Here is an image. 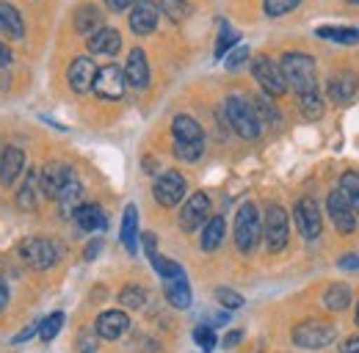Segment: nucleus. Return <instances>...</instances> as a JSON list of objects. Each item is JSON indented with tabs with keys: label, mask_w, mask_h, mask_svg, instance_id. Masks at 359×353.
<instances>
[{
	"label": "nucleus",
	"mask_w": 359,
	"mask_h": 353,
	"mask_svg": "<svg viewBox=\"0 0 359 353\" xmlns=\"http://www.w3.org/2000/svg\"><path fill=\"white\" fill-rule=\"evenodd\" d=\"M348 3H351V6H359V0H348Z\"/></svg>",
	"instance_id": "4d7b16f0"
},
{
	"label": "nucleus",
	"mask_w": 359,
	"mask_h": 353,
	"mask_svg": "<svg viewBox=\"0 0 359 353\" xmlns=\"http://www.w3.org/2000/svg\"><path fill=\"white\" fill-rule=\"evenodd\" d=\"M36 185H39V179H36V174L31 172L28 179H25V185H22L20 193H17V205H20V210H31V207L36 205Z\"/></svg>",
	"instance_id": "c9c22d12"
},
{
	"label": "nucleus",
	"mask_w": 359,
	"mask_h": 353,
	"mask_svg": "<svg viewBox=\"0 0 359 353\" xmlns=\"http://www.w3.org/2000/svg\"><path fill=\"white\" fill-rule=\"evenodd\" d=\"M241 340H243V331H229L224 337V348H235Z\"/></svg>",
	"instance_id": "864d4df0"
},
{
	"label": "nucleus",
	"mask_w": 359,
	"mask_h": 353,
	"mask_svg": "<svg viewBox=\"0 0 359 353\" xmlns=\"http://www.w3.org/2000/svg\"><path fill=\"white\" fill-rule=\"evenodd\" d=\"M20 254H22V260L31 265V268H36V270H47V268H53V263L58 260V251H55V246L45 240V237H31V240H25L22 246H20Z\"/></svg>",
	"instance_id": "9b49d317"
},
{
	"label": "nucleus",
	"mask_w": 359,
	"mask_h": 353,
	"mask_svg": "<svg viewBox=\"0 0 359 353\" xmlns=\"http://www.w3.org/2000/svg\"><path fill=\"white\" fill-rule=\"evenodd\" d=\"M293 342L304 351H320L334 342V326L326 320H304L293 328Z\"/></svg>",
	"instance_id": "20e7f679"
},
{
	"label": "nucleus",
	"mask_w": 359,
	"mask_h": 353,
	"mask_svg": "<svg viewBox=\"0 0 359 353\" xmlns=\"http://www.w3.org/2000/svg\"><path fill=\"white\" fill-rule=\"evenodd\" d=\"M359 88V78L354 72H348V69H343V72H337V75H332L329 78V83H326V94H329V99L332 102H337V105H343V102H348L351 97H354V91Z\"/></svg>",
	"instance_id": "dca6fc26"
},
{
	"label": "nucleus",
	"mask_w": 359,
	"mask_h": 353,
	"mask_svg": "<svg viewBox=\"0 0 359 353\" xmlns=\"http://www.w3.org/2000/svg\"><path fill=\"white\" fill-rule=\"evenodd\" d=\"M216 301H219L224 309H241L243 307V296H241V293H235V290H229V287H219V290H216Z\"/></svg>",
	"instance_id": "c03bdc74"
},
{
	"label": "nucleus",
	"mask_w": 359,
	"mask_h": 353,
	"mask_svg": "<svg viewBox=\"0 0 359 353\" xmlns=\"http://www.w3.org/2000/svg\"><path fill=\"white\" fill-rule=\"evenodd\" d=\"M119 240H122V246H125L130 254L138 249V210H135V205H128V207H125L122 229H119Z\"/></svg>",
	"instance_id": "393cba45"
},
{
	"label": "nucleus",
	"mask_w": 359,
	"mask_h": 353,
	"mask_svg": "<svg viewBox=\"0 0 359 353\" xmlns=\"http://www.w3.org/2000/svg\"><path fill=\"white\" fill-rule=\"evenodd\" d=\"M235 44H241V36L226 25V22H222V28H219V39H216V50H213V55L216 58H224L226 53L235 47Z\"/></svg>",
	"instance_id": "f704fd0d"
},
{
	"label": "nucleus",
	"mask_w": 359,
	"mask_h": 353,
	"mask_svg": "<svg viewBox=\"0 0 359 353\" xmlns=\"http://www.w3.org/2000/svg\"><path fill=\"white\" fill-rule=\"evenodd\" d=\"M125 67H116V64H108V67H100L97 69V78H94V86L91 91L100 97V99H122L125 97Z\"/></svg>",
	"instance_id": "0eeeda50"
},
{
	"label": "nucleus",
	"mask_w": 359,
	"mask_h": 353,
	"mask_svg": "<svg viewBox=\"0 0 359 353\" xmlns=\"http://www.w3.org/2000/svg\"><path fill=\"white\" fill-rule=\"evenodd\" d=\"M11 58H14V55H11V50L0 42V67H8V64H11Z\"/></svg>",
	"instance_id": "5fc2aeb1"
},
{
	"label": "nucleus",
	"mask_w": 359,
	"mask_h": 353,
	"mask_svg": "<svg viewBox=\"0 0 359 353\" xmlns=\"http://www.w3.org/2000/svg\"><path fill=\"white\" fill-rule=\"evenodd\" d=\"M337 191L348 199V205L354 207V213L359 216V172H346V174L340 176V188Z\"/></svg>",
	"instance_id": "7c9ffc66"
},
{
	"label": "nucleus",
	"mask_w": 359,
	"mask_h": 353,
	"mask_svg": "<svg viewBox=\"0 0 359 353\" xmlns=\"http://www.w3.org/2000/svg\"><path fill=\"white\" fill-rule=\"evenodd\" d=\"M299 3L302 0H263V8H266L269 17H285V14L296 11Z\"/></svg>",
	"instance_id": "a19ab883"
},
{
	"label": "nucleus",
	"mask_w": 359,
	"mask_h": 353,
	"mask_svg": "<svg viewBox=\"0 0 359 353\" xmlns=\"http://www.w3.org/2000/svg\"><path fill=\"white\" fill-rule=\"evenodd\" d=\"M166 298H169L172 307L177 309L191 307V287H188V279L185 276H177V279H169L166 282Z\"/></svg>",
	"instance_id": "cd10ccee"
},
{
	"label": "nucleus",
	"mask_w": 359,
	"mask_h": 353,
	"mask_svg": "<svg viewBox=\"0 0 359 353\" xmlns=\"http://www.w3.org/2000/svg\"><path fill=\"white\" fill-rule=\"evenodd\" d=\"M287 229H290V223H287L285 207L271 202L266 207V216H263V237H266V246H269L271 254H276L287 246Z\"/></svg>",
	"instance_id": "423d86ee"
},
{
	"label": "nucleus",
	"mask_w": 359,
	"mask_h": 353,
	"mask_svg": "<svg viewBox=\"0 0 359 353\" xmlns=\"http://www.w3.org/2000/svg\"><path fill=\"white\" fill-rule=\"evenodd\" d=\"M299 105H302V113H304L307 119H318V116L323 113V97H320L318 88L299 94Z\"/></svg>",
	"instance_id": "473e14b6"
},
{
	"label": "nucleus",
	"mask_w": 359,
	"mask_h": 353,
	"mask_svg": "<svg viewBox=\"0 0 359 353\" xmlns=\"http://www.w3.org/2000/svg\"><path fill=\"white\" fill-rule=\"evenodd\" d=\"M315 34L320 39H326V42H337V44L359 42V31L357 28H348V25H326V28H318Z\"/></svg>",
	"instance_id": "c756f323"
},
{
	"label": "nucleus",
	"mask_w": 359,
	"mask_h": 353,
	"mask_svg": "<svg viewBox=\"0 0 359 353\" xmlns=\"http://www.w3.org/2000/svg\"><path fill=\"white\" fill-rule=\"evenodd\" d=\"M22 166H25V155H22V149H17V146H6L3 155H0V179H3L6 185L17 182V176H20V172H22Z\"/></svg>",
	"instance_id": "aec40b11"
},
{
	"label": "nucleus",
	"mask_w": 359,
	"mask_h": 353,
	"mask_svg": "<svg viewBox=\"0 0 359 353\" xmlns=\"http://www.w3.org/2000/svg\"><path fill=\"white\" fill-rule=\"evenodd\" d=\"M282 75L287 81V88H293L296 94L313 91L318 88V75H315V58L307 53H285L282 61Z\"/></svg>",
	"instance_id": "f257e3e1"
},
{
	"label": "nucleus",
	"mask_w": 359,
	"mask_h": 353,
	"mask_svg": "<svg viewBox=\"0 0 359 353\" xmlns=\"http://www.w3.org/2000/svg\"><path fill=\"white\" fill-rule=\"evenodd\" d=\"M119 47H122V36L116 28L102 25L100 31H94L89 36V50L94 55H114V53H119Z\"/></svg>",
	"instance_id": "6ab92c4d"
},
{
	"label": "nucleus",
	"mask_w": 359,
	"mask_h": 353,
	"mask_svg": "<svg viewBox=\"0 0 359 353\" xmlns=\"http://www.w3.org/2000/svg\"><path fill=\"white\" fill-rule=\"evenodd\" d=\"M152 193H155V202L158 205L175 207V205L182 202V196H185V176L180 174V172H163V174L155 179Z\"/></svg>",
	"instance_id": "1a4fd4ad"
},
{
	"label": "nucleus",
	"mask_w": 359,
	"mask_h": 353,
	"mask_svg": "<svg viewBox=\"0 0 359 353\" xmlns=\"http://www.w3.org/2000/svg\"><path fill=\"white\" fill-rule=\"evenodd\" d=\"M75 223L83 229V232H94V229H105L108 226V219L105 213L97 207V205H81L75 213H72Z\"/></svg>",
	"instance_id": "b1692460"
},
{
	"label": "nucleus",
	"mask_w": 359,
	"mask_h": 353,
	"mask_svg": "<svg viewBox=\"0 0 359 353\" xmlns=\"http://www.w3.org/2000/svg\"><path fill=\"white\" fill-rule=\"evenodd\" d=\"M39 326L42 323H34V326H28V328H22L17 337H14V345H20V342H25V340H31L34 334H39Z\"/></svg>",
	"instance_id": "09e8293b"
},
{
	"label": "nucleus",
	"mask_w": 359,
	"mask_h": 353,
	"mask_svg": "<svg viewBox=\"0 0 359 353\" xmlns=\"http://www.w3.org/2000/svg\"><path fill=\"white\" fill-rule=\"evenodd\" d=\"M125 81H128V86L133 88H147V83H149V61H147V55H144L141 47H133L130 55H128Z\"/></svg>",
	"instance_id": "f3484780"
},
{
	"label": "nucleus",
	"mask_w": 359,
	"mask_h": 353,
	"mask_svg": "<svg viewBox=\"0 0 359 353\" xmlns=\"http://www.w3.org/2000/svg\"><path fill=\"white\" fill-rule=\"evenodd\" d=\"M252 108H255V113H257L260 125H263V122H271V125H276V122H279V111L271 105L269 94H257V97L252 99Z\"/></svg>",
	"instance_id": "72a5a7b5"
},
{
	"label": "nucleus",
	"mask_w": 359,
	"mask_h": 353,
	"mask_svg": "<svg viewBox=\"0 0 359 353\" xmlns=\"http://www.w3.org/2000/svg\"><path fill=\"white\" fill-rule=\"evenodd\" d=\"M224 232H226V226L222 216L205 221V229H202V249H205V251H216V249L222 246V240H224Z\"/></svg>",
	"instance_id": "c85d7f7f"
},
{
	"label": "nucleus",
	"mask_w": 359,
	"mask_h": 353,
	"mask_svg": "<svg viewBox=\"0 0 359 353\" xmlns=\"http://www.w3.org/2000/svg\"><path fill=\"white\" fill-rule=\"evenodd\" d=\"M161 8L172 22H182L191 14V3L188 0H161Z\"/></svg>",
	"instance_id": "58836bf2"
},
{
	"label": "nucleus",
	"mask_w": 359,
	"mask_h": 353,
	"mask_svg": "<svg viewBox=\"0 0 359 353\" xmlns=\"http://www.w3.org/2000/svg\"><path fill=\"white\" fill-rule=\"evenodd\" d=\"M205 152V141H175V158L185 163H196Z\"/></svg>",
	"instance_id": "2f4dec72"
},
{
	"label": "nucleus",
	"mask_w": 359,
	"mask_h": 353,
	"mask_svg": "<svg viewBox=\"0 0 359 353\" xmlns=\"http://www.w3.org/2000/svg\"><path fill=\"white\" fill-rule=\"evenodd\" d=\"M94 78H97V67H94V61H91L89 55L75 58V61L69 64V69H67V81H69V88H72L75 94L91 91Z\"/></svg>",
	"instance_id": "4468645a"
},
{
	"label": "nucleus",
	"mask_w": 359,
	"mask_h": 353,
	"mask_svg": "<svg viewBox=\"0 0 359 353\" xmlns=\"http://www.w3.org/2000/svg\"><path fill=\"white\" fill-rule=\"evenodd\" d=\"M172 132H175V141H205V130L196 119L180 113L172 122Z\"/></svg>",
	"instance_id": "a878e982"
},
{
	"label": "nucleus",
	"mask_w": 359,
	"mask_h": 353,
	"mask_svg": "<svg viewBox=\"0 0 359 353\" xmlns=\"http://www.w3.org/2000/svg\"><path fill=\"white\" fill-rule=\"evenodd\" d=\"M61 326H64V312H53L47 320H42V326H39V337H42L45 342L55 340L58 331H61Z\"/></svg>",
	"instance_id": "ea45409f"
},
{
	"label": "nucleus",
	"mask_w": 359,
	"mask_h": 353,
	"mask_svg": "<svg viewBox=\"0 0 359 353\" xmlns=\"http://www.w3.org/2000/svg\"><path fill=\"white\" fill-rule=\"evenodd\" d=\"M246 58H249V47H246V44H235V47L226 53L224 67L229 72H235V69H241V67L246 64Z\"/></svg>",
	"instance_id": "37998d69"
},
{
	"label": "nucleus",
	"mask_w": 359,
	"mask_h": 353,
	"mask_svg": "<svg viewBox=\"0 0 359 353\" xmlns=\"http://www.w3.org/2000/svg\"><path fill=\"white\" fill-rule=\"evenodd\" d=\"M0 34H6L8 39H22L25 36V25H22L20 11L6 0H0Z\"/></svg>",
	"instance_id": "4be33fe9"
},
{
	"label": "nucleus",
	"mask_w": 359,
	"mask_h": 353,
	"mask_svg": "<svg viewBox=\"0 0 359 353\" xmlns=\"http://www.w3.org/2000/svg\"><path fill=\"white\" fill-rule=\"evenodd\" d=\"M340 353H359V334L351 337V340H346V342L340 345Z\"/></svg>",
	"instance_id": "603ef678"
},
{
	"label": "nucleus",
	"mask_w": 359,
	"mask_h": 353,
	"mask_svg": "<svg viewBox=\"0 0 359 353\" xmlns=\"http://www.w3.org/2000/svg\"><path fill=\"white\" fill-rule=\"evenodd\" d=\"M6 304H8V287H6V282L0 279V312L6 309Z\"/></svg>",
	"instance_id": "6e6d98bb"
},
{
	"label": "nucleus",
	"mask_w": 359,
	"mask_h": 353,
	"mask_svg": "<svg viewBox=\"0 0 359 353\" xmlns=\"http://www.w3.org/2000/svg\"><path fill=\"white\" fill-rule=\"evenodd\" d=\"M252 75H255V81L260 83V88L269 94V97H282L285 91H287V81H285V75H282V67L269 58V55H257V58H252Z\"/></svg>",
	"instance_id": "39448f33"
},
{
	"label": "nucleus",
	"mask_w": 359,
	"mask_h": 353,
	"mask_svg": "<svg viewBox=\"0 0 359 353\" xmlns=\"http://www.w3.org/2000/svg\"><path fill=\"white\" fill-rule=\"evenodd\" d=\"M149 263H152V268L158 270V276L166 279V282H169V279H177V276H185L182 268H180V263L169 260V257H161V254H158V257H152Z\"/></svg>",
	"instance_id": "4c0bfd02"
},
{
	"label": "nucleus",
	"mask_w": 359,
	"mask_h": 353,
	"mask_svg": "<svg viewBox=\"0 0 359 353\" xmlns=\"http://www.w3.org/2000/svg\"><path fill=\"white\" fill-rule=\"evenodd\" d=\"M69 176H72V169H69V166H64V163H47L45 169H42L39 182H42L47 196H58V191L64 188V182H67Z\"/></svg>",
	"instance_id": "412c9836"
},
{
	"label": "nucleus",
	"mask_w": 359,
	"mask_h": 353,
	"mask_svg": "<svg viewBox=\"0 0 359 353\" xmlns=\"http://www.w3.org/2000/svg\"><path fill=\"white\" fill-rule=\"evenodd\" d=\"M224 111H226L229 125H232V130L238 132L241 138H246V141L260 138L263 125H260V119H257V113H255V108H252V102H249L246 97L229 94L224 102Z\"/></svg>",
	"instance_id": "f03ea898"
},
{
	"label": "nucleus",
	"mask_w": 359,
	"mask_h": 353,
	"mask_svg": "<svg viewBox=\"0 0 359 353\" xmlns=\"http://www.w3.org/2000/svg\"><path fill=\"white\" fill-rule=\"evenodd\" d=\"M326 210H329V219H332L334 229H337L340 235H354V232H357V213H354V207L348 205V199H346L340 191H332V193H329Z\"/></svg>",
	"instance_id": "6e6552de"
},
{
	"label": "nucleus",
	"mask_w": 359,
	"mask_h": 353,
	"mask_svg": "<svg viewBox=\"0 0 359 353\" xmlns=\"http://www.w3.org/2000/svg\"><path fill=\"white\" fill-rule=\"evenodd\" d=\"M357 326H359V307H357Z\"/></svg>",
	"instance_id": "13d9d810"
},
{
	"label": "nucleus",
	"mask_w": 359,
	"mask_h": 353,
	"mask_svg": "<svg viewBox=\"0 0 359 353\" xmlns=\"http://www.w3.org/2000/svg\"><path fill=\"white\" fill-rule=\"evenodd\" d=\"M119 301H122V307H128V309H141L147 304V290L138 287V284H128V287L119 293Z\"/></svg>",
	"instance_id": "e433bc0d"
},
{
	"label": "nucleus",
	"mask_w": 359,
	"mask_h": 353,
	"mask_svg": "<svg viewBox=\"0 0 359 353\" xmlns=\"http://www.w3.org/2000/svg\"><path fill=\"white\" fill-rule=\"evenodd\" d=\"M194 340H196V345L202 351L210 353L216 348V331H213V326H196L194 328Z\"/></svg>",
	"instance_id": "79ce46f5"
},
{
	"label": "nucleus",
	"mask_w": 359,
	"mask_h": 353,
	"mask_svg": "<svg viewBox=\"0 0 359 353\" xmlns=\"http://www.w3.org/2000/svg\"><path fill=\"white\" fill-rule=\"evenodd\" d=\"M141 246H144V254L152 260V257H158V237L152 235V232H144L141 235Z\"/></svg>",
	"instance_id": "49530a36"
},
{
	"label": "nucleus",
	"mask_w": 359,
	"mask_h": 353,
	"mask_svg": "<svg viewBox=\"0 0 359 353\" xmlns=\"http://www.w3.org/2000/svg\"><path fill=\"white\" fill-rule=\"evenodd\" d=\"M323 304L332 312H346V309L351 307V287L343 284V282L329 284V290L323 293Z\"/></svg>",
	"instance_id": "bb28decb"
},
{
	"label": "nucleus",
	"mask_w": 359,
	"mask_h": 353,
	"mask_svg": "<svg viewBox=\"0 0 359 353\" xmlns=\"http://www.w3.org/2000/svg\"><path fill=\"white\" fill-rule=\"evenodd\" d=\"M158 17L161 11L152 0H135L130 8V31L135 36H149L158 28Z\"/></svg>",
	"instance_id": "ddd939ff"
},
{
	"label": "nucleus",
	"mask_w": 359,
	"mask_h": 353,
	"mask_svg": "<svg viewBox=\"0 0 359 353\" xmlns=\"http://www.w3.org/2000/svg\"><path fill=\"white\" fill-rule=\"evenodd\" d=\"M78 351L81 353L97 351V334H91V331H81V337H78Z\"/></svg>",
	"instance_id": "a18cd8bd"
},
{
	"label": "nucleus",
	"mask_w": 359,
	"mask_h": 353,
	"mask_svg": "<svg viewBox=\"0 0 359 353\" xmlns=\"http://www.w3.org/2000/svg\"><path fill=\"white\" fill-rule=\"evenodd\" d=\"M133 3L135 0H105V6H108L111 11H116V14H119V11H128V8H133Z\"/></svg>",
	"instance_id": "8fccbe9b"
},
{
	"label": "nucleus",
	"mask_w": 359,
	"mask_h": 353,
	"mask_svg": "<svg viewBox=\"0 0 359 353\" xmlns=\"http://www.w3.org/2000/svg\"><path fill=\"white\" fill-rule=\"evenodd\" d=\"M210 216V196L208 193H202V191H196L188 202H185V207H182V213H180V226L185 229V232H194V229H199L205 221Z\"/></svg>",
	"instance_id": "f8f14e48"
},
{
	"label": "nucleus",
	"mask_w": 359,
	"mask_h": 353,
	"mask_svg": "<svg viewBox=\"0 0 359 353\" xmlns=\"http://www.w3.org/2000/svg\"><path fill=\"white\" fill-rule=\"evenodd\" d=\"M337 268H343V270H359V254H346V257H340V260H337Z\"/></svg>",
	"instance_id": "de8ad7c7"
},
{
	"label": "nucleus",
	"mask_w": 359,
	"mask_h": 353,
	"mask_svg": "<svg viewBox=\"0 0 359 353\" xmlns=\"http://www.w3.org/2000/svg\"><path fill=\"white\" fill-rule=\"evenodd\" d=\"M100 251H102V240L97 237V240H91L89 246H86V251H83V257H86V260H94V257H97Z\"/></svg>",
	"instance_id": "3c124183"
},
{
	"label": "nucleus",
	"mask_w": 359,
	"mask_h": 353,
	"mask_svg": "<svg viewBox=\"0 0 359 353\" xmlns=\"http://www.w3.org/2000/svg\"><path fill=\"white\" fill-rule=\"evenodd\" d=\"M72 25H75V31H78V34L91 36L94 31H100V28L105 25V17H102V11H100L94 3H83V6L75 11Z\"/></svg>",
	"instance_id": "a211bd4d"
},
{
	"label": "nucleus",
	"mask_w": 359,
	"mask_h": 353,
	"mask_svg": "<svg viewBox=\"0 0 359 353\" xmlns=\"http://www.w3.org/2000/svg\"><path fill=\"white\" fill-rule=\"evenodd\" d=\"M293 221H296V229L304 240H315L323 229V219H320V210L313 199H299L296 207H293Z\"/></svg>",
	"instance_id": "9d476101"
},
{
	"label": "nucleus",
	"mask_w": 359,
	"mask_h": 353,
	"mask_svg": "<svg viewBox=\"0 0 359 353\" xmlns=\"http://www.w3.org/2000/svg\"><path fill=\"white\" fill-rule=\"evenodd\" d=\"M128 328H130V317H128V312H119V309L102 312L94 323V331L100 340H119Z\"/></svg>",
	"instance_id": "2eb2a0df"
},
{
	"label": "nucleus",
	"mask_w": 359,
	"mask_h": 353,
	"mask_svg": "<svg viewBox=\"0 0 359 353\" xmlns=\"http://www.w3.org/2000/svg\"><path fill=\"white\" fill-rule=\"evenodd\" d=\"M55 199H58L61 210H64L67 216H72V213H75V210L83 205V202H81V199H83V185L78 182V176H75V174L69 176V179L64 182V188L58 191V196H55Z\"/></svg>",
	"instance_id": "5701e85b"
},
{
	"label": "nucleus",
	"mask_w": 359,
	"mask_h": 353,
	"mask_svg": "<svg viewBox=\"0 0 359 353\" xmlns=\"http://www.w3.org/2000/svg\"><path fill=\"white\" fill-rule=\"evenodd\" d=\"M260 232H263V221L255 207V202H243L238 207L235 216V246L241 254H252L260 243Z\"/></svg>",
	"instance_id": "7ed1b4c3"
}]
</instances>
